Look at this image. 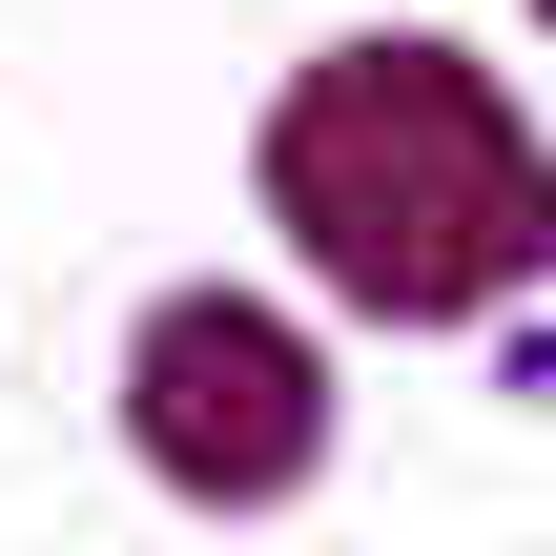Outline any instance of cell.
Masks as SVG:
<instances>
[{"label":"cell","mask_w":556,"mask_h":556,"mask_svg":"<svg viewBox=\"0 0 556 556\" xmlns=\"http://www.w3.org/2000/svg\"><path fill=\"white\" fill-rule=\"evenodd\" d=\"M268 227L371 330H495L556 289V165L454 41H309L268 103Z\"/></svg>","instance_id":"6da1fadb"},{"label":"cell","mask_w":556,"mask_h":556,"mask_svg":"<svg viewBox=\"0 0 556 556\" xmlns=\"http://www.w3.org/2000/svg\"><path fill=\"white\" fill-rule=\"evenodd\" d=\"M124 454L186 495V516H289L330 475V351L268 309V289H165L124 330Z\"/></svg>","instance_id":"7a4b0ae2"},{"label":"cell","mask_w":556,"mask_h":556,"mask_svg":"<svg viewBox=\"0 0 556 556\" xmlns=\"http://www.w3.org/2000/svg\"><path fill=\"white\" fill-rule=\"evenodd\" d=\"M536 21H556V0H536Z\"/></svg>","instance_id":"3957f363"}]
</instances>
